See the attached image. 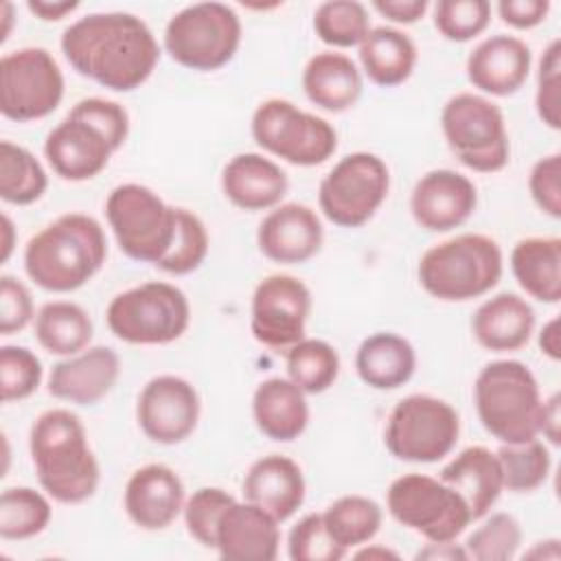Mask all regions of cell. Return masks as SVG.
<instances>
[{"mask_svg":"<svg viewBox=\"0 0 561 561\" xmlns=\"http://www.w3.org/2000/svg\"><path fill=\"white\" fill-rule=\"evenodd\" d=\"M68 64L99 85L114 92L140 88L160 59L151 28L134 13H90L72 22L61 35Z\"/></svg>","mask_w":561,"mask_h":561,"instance_id":"cell-1","label":"cell"},{"mask_svg":"<svg viewBox=\"0 0 561 561\" xmlns=\"http://www.w3.org/2000/svg\"><path fill=\"white\" fill-rule=\"evenodd\" d=\"M31 460L42 489L61 504H79L94 495L101 471L81 419L53 408L42 412L28 434Z\"/></svg>","mask_w":561,"mask_h":561,"instance_id":"cell-2","label":"cell"},{"mask_svg":"<svg viewBox=\"0 0 561 561\" xmlns=\"http://www.w3.org/2000/svg\"><path fill=\"white\" fill-rule=\"evenodd\" d=\"M107 241L101 224L83 213H66L28 239L24 270L46 291H75L105 263Z\"/></svg>","mask_w":561,"mask_h":561,"instance_id":"cell-3","label":"cell"},{"mask_svg":"<svg viewBox=\"0 0 561 561\" xmlns=\"http://www.w3.org/2000/svg\"><path fill=\"white\" fill-rule=\"evenodd\" d=\"M473 401L482 427L500 443H526L541 434L539 383L517 359L489 362L476 377Z\"/></svg>","mask_w":561,"mask_h":561,"instance_id":"cell-4","label":"cell"},{"mask_svg":"<svg viewBox=\"0 0 561 561\" xmlns=\"http://www.w3.org/2000/svg\"><path fill=\"white\" fill-rule=\"evenodd\" d=\"M504 261L495 239L465 232L432 245L419 261L421 287L447 302H462L491 291L502 278Z\"/></svg>","mask_w":561,"mask_h":561,"instance_id":"cell-5","label":"cell"},{"mask_svg":"<svg viewBox=\"0 0 561 561\" xmlns=\"http://www.w3.org/2000/svg\"><path fill=\"white\" fill-rule=\"evenodd\" d=\"M105 318L110 331L127 344H169L188 329L191 305L180 287L149 280L116 294Z\"/></svg>","mask_w":561,"mask_h":561,"instance_id":"cell-6","label":"cell"},{"mask_svg":"<svg viewBox=\"0 0 561 561\" xmlns=\"http://www.w3.org/2000/svg\"><path fill=\"white\" fill-rule=\"evenodd\" d=\"M241 20L224 2H197L178 11L164 28V48L188 70L210 72L239 50Z\"/></svg>","mask_w":561,"mask_h":561,"instance_id":"cell-7","label":"cell"},{"mask_svg":"<svg viewBox=\"0 0 561 561\" xmlns=\"http://www.w3.org/2000/svg\"><path fill=\"white\" fill-rule=\"evenodd\" d=\"M118 248L134 261L158 265L175 237V208L142 184H118L105 199Z\"/></svg>","mask_w":561,"mask_h":561,"instance_id":"cell-8","label":"cell"},{"mask_svg":"<svg viewBox=\"0 0 561 561\" xmlns=\"http://www.w3.org/2000/svg\"><path fill=\"white\" fill-rule=\"evenodd\" d=\"M440 127L454 156L471 171L495 173L508 162V134L502 110L486 96L460 92L440 112Z\"/></svg>","mask_w":561,"mask_h":561,"instance_id":"cell-9","label":"cell"},{"mask_svg":"<svg viewBox=\"0 0 561 561\" xmlns=\"http://www.w3.org/2000/svg\"><path fill=\"white\" fill-rule=\"evenodd\" d=\"M252 138L261 149L296 167L322 164L337 149L333 125L287 99H267L254 110Z\"/></svg>","mask_w":561,"mask_h":561,"instance_id":"cell-10","label":"cell"},{"mask_svg":"<svg viewBox=\"0 0 561 561\" xmlns=\"http://www.w3.org/2000/svg\"><path fill=\"white\" fill-rule=\"evenodd\" d=\"M388 513L427 541H454L471 524L467 502L440 478L405 473L388 486Z\"/></svg>","mask_w":561,"mask_h":561,"instance_id":"cell-11","label":"cell"},{"mask_svg":"<svg viewBox=\"0 0 561 561\" xmlns=\"http://www.w3.org/2000/svg\"><path fill=\"white\" fill-rule=\"evenodd\" d=\"M458 412L432 394H408L390 412L383 443L405 462H438L458 443Z\"/></svg>","mask_w":561,"mask_h":561,"instance_id":"cell-12","label":"cell"},{"mask_svg":"<svg viewBox=\"0 0 561 561\" xmlns=\"http://www.w3.org/2000/svg\"><path fill=\"white\" fill-rule=\"evenodd\" d=\"M390 171L386 162L368 151L344 156L322 178L318 204L322 215L340 228L364 226L386 202Z\"/></svg>","mask_w":561,"mask_h":561,"instance_id":"cell-13","label":"cell"},{"mask_svg":"<svg viewBox=\"0 0 561 561\" xmlns=\"http://www.w3.org/2000/svg\"><path fill=\"white\" fill-rule=\"evenodd\" d=\"M64 99V75L55 57L39 46L11 50L0 59V112L26 123L53 114Z\"/></svg>","mask_w":561,"mask_h":561,"instance_id":"cell-14","label":"cell"},{"mask_svg":"<svg viewBox=\"0 0 561 561\" xmlns=\"http://www.w3.org/2000/svg\"><path fill=\"white\" fill-rule=\"evenodd\" d=\"M309 313V287L289 274H270L252 294L250 329L263 346L289 348L305 337Z\"/></svg>","mask_w":561,"mask_h":561,"instance_id":"cell-15","label":"cell"},{"mask_svg":"<svg viewBox=\"0 0 561 561\" xmlns=\"http://www.w3.org/2000/svg\"><path fill=\"white\" fill-rule=\"evenodd\" d=\"M136 419L149 440L160 445H178L197 427V390L182 377L158 375L140 390Z\"/></svg>","mask_w":561,"mask_h":561,"instance_id":"cell-16","label":"cell"},{"mask_svg":"<svg viewBox=\"0 0 561 561\" xmlns=\"http://www.w3.org/2000/svg\"><path fill=\"white\" fill-rule=\"evenodd\" d=\"M473 182L451 169H434L421 175L410 195L414 221L430 232H449L462 226L476 210Z\"/></svg>","mask_w":561,"mask_h":561,"instance_id":"cell-17","label":"cell"},{"mask_svg":"<svg viewBox=\"0 0 561 561\" xmlns=\"http://www.w3.org/2000/svg\"><path fill=\"white\" fill-rule=\"evenodd\" d=\"M114 151L116 149L99 127L72 114L55 125L44 142L50 169L70 182H83L99 175Z\"/></svg>","mask_w":561,"mask_h":561,"instance_id":"cell-18","label":"cell"},{"mask_svg":"<svg viewBox=\"0 0 561 561\" xmlns=\"http://www.w3.org/2000/svg\"><path fill=\"white\" fill-rule=\"evenodd\" d=\"M322 224L313 208L289 202L272 208L256 230L263 256L274 263L296 265L316 256L322 248Z\"/></svg>","mask_w":561,"mask_h":561,"instance_id":"cell-19","label":"cell"},{"mask_svg":"<svg viewBox=\"0 0 561 561\" xmlns=\"http://www.w3.org/2000/svg\"><path fill=\"white\" fill-rule=\"evenodd\" d=\"M123 504L136 526L142 530H162L184 508V484L171 467L151 462L131 473Z\"/></svg>","mask_w":561,"mask_h":561,"instance_id":"cell-20","label":"cell"},{"mask_svg":"<svg viewBox=\"0 0 561 561\" xmlns=\"http://www.w3.org/2000/svg\"><path fill=\"white\" fill-rule=\"evenodd\" d=\"M267 511L252 502H232L217 526L215 550L228 561H274L280 530Z\"/></svg>","mask_w":561,"mask_h":561,"instance_id":"cell-21","label":"cell"},{"mask_svg":"<svg viewBox=\"0 0 561 561\" xmlns=\"http://www.w3.org/2000/svg\"><path fill=\"white\" fill-rule=\"evenodd\" d=\"M121 359L110 346H92L57 362L48 377V392L55 399L77 405L99 403L116 383Z\"/></svg>","mask_w":561,"mask_h":561,"instance_id":"cell-22","label":"cell"},{"mask_svg":"<svg viewBox=\"0 0 561 561\" xmlns=\"http://www.w3.org/2000/svg\"><path fill=\"white\" fill-rule=\"evenodd\" d=\"M530 48L515 35H491L467 57V77L473 88L491 96L515 94L530 72Z\"/></svg>","mask_w":561,"mask_h":561,"instance_id":"cell-23","label":"cell"},{"mask_svg":"<svg viewBox=\"0 0 561 561\" xmlns=\"http://www.w3.org/2000/svg\"><path fill=\"white\" fill-rule=\"evenodd\" d=\"M241 491L248 502L267 511L276 522H285L305 502L302 469L287 456H263L250 465Z\"/></svg>","mask_w":561,"mask_h":561,"instance_id":"cell-24","label":"cell"},{"mask_svg":"<svg viewBox=\"0 0 561 561\" xmlns=\"http://www.w3.org/2000/svg\"><path fill=\"white\" fill-rule=\"evenodd\" d=\"M287 186V173L261 153H239L221 171L224 195L243 210L276 208Z\"/></svg>","mask_w":561,"mask_h":561,"instance_id":"cell-25","label":"cell"},{"mask_svg":"<svg viewBox=\"0 0 561 561\" xmlns=\"http://www.w3.org/2000/svg\"><path fill=\"white\" fill-rule=\"evenodd\" d=\"M535 329V311L526 298L502 291L486 298L473 313L471 331L480 346L493 353L517 351L528 344Z\"/></svg>","mask_w":561,"mask_h":561,"instance_id":"cell-26","label":"cell"},{"mask_svg":"<svg viewBox=\"0 0 561 561\" xmlns=\"http://www.w3.org/2000/svg\"><path fill=\"white\" fill-rule=\"evenodd\" d=\"M440 480L460 493L469 506L471 519L484 517L504 489L500 460L491 449L482 445L467 447L454 456L440 469Z\"/></svg>","mask_w":561,"mask_h":561,"instance_id":"cell-27","label":"cell"},{"mask_svg":"<svg viewBox=\"0 0 561 561\" xmlns=\"http://www.w3.org/2000/svg\"><path fill=\"white\" fill-rule=\"evenodd\" d=\"M252 416L261 434L278 443H289L305 432L309 405L305 392L291 379L270 377L252 394Z\"/></svg>","mask_w":561,"mask_h":561,"instance_id":"cell-28","label":"cell"},{"mask_svg":"<svg viewBox=\"0 0 561 561\" xmlns=\"http://www.w3.org/2000/svg\"><path fill=\"white\" fill-rule=\"evenodd\" d=\"M362 88L364 81L357 64L342 53H318L302 70V90L307 99L327 112H344L353 107Z\"/></svg>","mask_w":561,"mask_h":561,"instance_id":"cell-29","label":"cell"},{"mask_svg":"<svg viewBox=\"0 0 561 561\" xmlns=\"http://www.w3.org/2000/svg\"><path fill=\"white\" fill-rule=\"evenodd\" d=\"M416 368L414 346L397 333H373L355 353L359 379L375 390H394L408 383Z\"/></svg>","mask_w":561,"mask_h":561,"instance_id":"cell-30","label":"cell"},{"mask_svg":"<svg viewBox=\"0 0 561 561\" xmlns=\"http://www.w3.org/2000/svg\"><path fill=\"white\" fill-rule=\"evenodd\" d=\"M511 270L519 287L539 302L561 300V239L526 237L511 252Z\"/></svg>","mask_w":561,"mask_h":561,"instance_id":"cell-31","label":"cell"},{"mask_svg":"<svg viewBox=\"0 0 561 561\" xmlns=\"http://www.w3.org/2000/svg\"><path fill=\"white\" fill-rule=\"evenodd\" d=\"M357 55L366 77L381 88H394L408 81L416 66L414 42L394 26L370 28Z\"/></svg>","mask_w":561,"mask_h":561,"instance_id":"cell-32","label":"cell"},{"mask_svg":"<svg viewBox=\"0 0 561 561\" xmlns=\"http://www.w3.org/2000/svg\"><path fill=\"white\" fill-rule=\"evenodd\" d=\"M92 331L88 311L70 300L46 302L35 316V337L50 355L70 357L85 351Z\"/></svg>","mask_w":561,"mask_h":561,"instance_id":"cell-33","label":"cell"},{"mask_svg":"<svg viewBox=\"0 0 561 561\" xmlns=\"http://www.w3.org/2000/svg\"><path fill=\"white\" fill-rule=\"evenodd\" d=\"M329 535L346 552L370 541L381 526V506L366 495H342L322 513Z\"/></svg>","mask_w":561,"mask_h":561,"instance_id":"cell-34","label":"cell"},{"mask_svg":"<svg viewBox=\"0 0 561 561\" xmlns=\"http://www.w3.org/2000/svg\"><path fill=\"white\" fill-rule=\"evenodd\" d=\"M48 186V175L39 160L24 147L0 142V197L7 204L26 206L37 202Z\"/></svg>","mask_w":561,"mask_h":561,"instance_id":"cell-35","label":"cell"},{"mask_svg":"<svg viewBox=\"0 0 561 561\" xmlns=\"http://www.w3.org/2000/svg\"><path fill=\"white\" fill-rule=\"evenodd\" d=\"M340 373V355L324 340H300L287 351V375L305 394L329 390Z\"/></svg>","mask_w":561,"mask_h":561,"instance_id":"cell-36","label":"cell"},{"mask_svg":"<svg viewBox=\"0 0 561 561\" xmlns=\"http://www.w3.org/2000/svg\"><path fill=\"white\" fill-rule=\"evenodd\" d=\"M48 500L31 486H11L0 495V537L22 541L39 535L50 522Z\"/></svg>","mask_w":561,"mask_h":561,"instance_id":"cell-37","label":"cell"},{"mask_svg":"<svg viewBox=\"0 0 561 561\" xmlns=\"http://www.w3.org/2000/svg\"><path fill=\"white\" fill-rule=\"evenodd\" d=\"M495 456L502 467L504 489L515 493H530L539 489L552 469L550 449L537 438L515 445L502 443Z\"/></svg>","mask_w":561,"mask_h":561,"instance_id":"cell-38","label":"cell"},{"mask_svg":"<svg viewBox=\"0 0 561 561\" xmlns=\"http://www.w3.org/2000/svg\"><path fill=\"white\" fill-rule=\"evenodd\" d=\"M316 35L333 48L359 46L370 31L368 9L355 0H329L313 13Z\"/></svg>","mask_w":561,"mask_h":561,"instance_id":"cell-39","label":"cell"},{"mask_svg":"<svg viewBox=\"0 0 561 561\" xmlns=\"http://www.w3.org/2000/svg\"><path fill=\"white\" fill-rule=\"evenodd\" d=\"M206 254L208 232L204 221L186 208H175V237L169 252L156 267L175 276H184L195 272L204 263Z\"/></svg>","mask_w":561,"mask_h":561,"instance_id":"cell-40","label":"cell"},{"mask_svg":"<svg viewBox=\"0 0 561 561\" xmlns=\"http://www.w3.org/2000/svg\"><path fill=\"white\" fill-rule=\"evenodd\" d=\"M522 543V526L508 513H493L465 541L469 559L476 561H508Z\"/></svg>","mask_w":561,"mask_h":561,"instance_id":"cell-41","label":"cell"},{"mask_svg":"<svg viewBox=\"0 0 561 561\" xmlns=\"http://www.w3.org/2000/svg\"><path fill=\"white\" fill-rule=\"evenodd\" d=\"M491 22L486 0H440L434 7V26L449 42H469Z\"/></svg>","mask_w":561,"mask_h":561,"instance_id":"cell-42","label":"cell"},{"mask_svg":"<svg viewBox=\"0 0 561 561\" xmlns=\"http://www.w3.org/2000/svg\"><path fill=\"white\" fill-rule=\"evenodd\" d=\"M42 362L26 346H2L0 348V390L2 401H22L31 397L42 381Z\"/></svg>","mask_w":561,"mask_h":561,"instance_id":"cell-43","label":"cell"},{"mask_svg":"<svg viewBox=\"0 0 561 561\" xmlns=\"http://www.w3.org/2000/svg\"><path fill=\"white\" fill-rule=\"evenodd\" d=\"M232 502L234 497L219 486H202L193 491L182 508L188 535L204 548H215L219 519Z\"/></svg>","mask_w":561,"mask_h":561,"instance_id":"cell-44","label":"cell"},{"mask_svg":"<svg viewBox=\"0 0 561 561\" xmlns=\"http://www.w3.org/2000/svg\"><path fill=\"white\" fill-rule=\"evenodd\" d=\"M287 554L291 561H340L346 550L329 535L322 513H309L289 530Z\"/></svg>","mask_w":561,"mask_h":561,"instance_id":"cell-45","label":"cell"},{"mask_svg":"<svg viewBox=\"0 0 561 561\" xmlns=\"http://www.w3.org/2000/svg\"><path fill=\"white\" fill-rule=\"evenodd\" d=\"M535 105L546 127L550 129L561 127V42L559 39H552L541 55Z\"/></svg>","mask_w":561,"mask_h":561,"instance_id":"cell-46","label":"cell"},{"mask_svg":"<svg viewBox=\"0 0 561 561\" xmlns=\"http://www.w3.org/2000/svg\"><path fill=\"white\" fill-rule=\"evenodd\" d=\"M68 114L83 118V121L92 123L94 127H99L107 136V140L112 142V147L116 151L127 140L129 116H127L125 107L116 101L101 99V96H88V99L77 101Z\"/></svg>","mask_w":561,"mask_h":561,"instance_id":"cell-47","label":"cell"},{"mask_svg":"<svg viewBox=\"0 0 561 561\" xmlns=\"http://www.w3.org/2000/svg\"><path fill=\"white\" fill-rule=\"evenodd\" d=\"M533 202L552 219L561 217V156L550 153L539 158L528 175Z\"/></svg>","mask_w":561,"mask_h":561,"instance_id":"cell-48","label":"cell"},{"mask_svg":"<svg viewBox=\"0 0 561 561\" xmlns=\"http://www.w3.org/2000/svg\"><path fill=\"white\" fill-rule=\"evenodd\" d=\"M33 320V298L22 280L4 274L0 278V333L13 335Z\"/></svg>","mask_w":561,"mask_h":561,"instance_id":"cell-49","label":"cell"},{"mask_svg":"<svg viewBox=\"0 0 561 561\" xmlns=\"http://www.w3.org/2000/svg\"><path fill=\"white\" fill-rule=\"evenodd\" d=\"M497 13L504 24L517 31H528L546 20V15L550 13V2L548 0H502L497 4Z\"/></svg>","mask_w":561,"mask_h":561,"instance_id":"cell-50","label":"cell"},{"mask_svg":"<svg viewBox=\"0 0 561 561\" xmlns=\"http://www.w3.org/2000/svg\"><path fill=\"white\" fill-rule=\"evenodd\" d=\"M430 2L427 0H375L373 9L397 24H414L419 22Z\"/></svg>","mask_w":561,"mask_h":561,"instance_id":"cell-51","label":"cell"},{"mask_svg":"<svg viewBox=\"0 0 561 561\" xmlns=\"http://www.w3.org/2000/svg\"><path fill=\"white\" fill-rule=\"evenodd\" d=\"M28 11L33 15H37L44 22H59L64 20L68 13H72L79 2L77 0H66V2H50V0H28L26 2Z\"/></svg>","mask_w":561,"mask_h":561,"instance_id":"cell-52","label":"cell"},{"mask_svg":"<svg viewBox=\"0 0 561 561\" xmlns=\"http://www.w3.org/2000/svg\"><path fill=\"white\" fill-rule=\"evenodd\" d=\"M539 348L552 362L561 359V322L559 318L548 320L539 331Z\"/></svg>","mask_w":561,"mask_h":561,"instance_id":"cell-53","label":"cell"},{"mask_svg":"<svg viewBox=\"0 0 561 561\" xmlns=\"http://www.w3.org/2000/svg\"><path fill=\"white\" fill-rule=\"evenodd\" d=\"M559 394L554 392L550 399L543 401V414H541V434L552 443L559 445V432H561V412H559Z\"/></svg>","mask_w":561,"mask_h":561,"instance_id":"cell-54","label":"cell"},{"mask_svg":"<svg viewBox=\"0 0 561 561\" xmlns=\"http://www.w3.org/2000/svg\"><path fill=\"white\" fill-rule=\"evenodd\" d=\"M416 559H447V561H456V559H469L465 548H458L451 541H440V543H430L427 548H423Z\"/></svg>","mask_w":561,"mask_h":561,"instance_id":"cell-55","label":"cell"},{"mask_svg":"<svg viewBox=\"0 0 561 561\" xmlns=\"http://www.w3.org/2000/svg\"><path fill=\"white\" fill-rule=\"evenodd\" d=\"M559 557H561L559 539L537 541L528 552H524V559H550V561H557Z\"/></svg>","mask_w":561,"mask_h":561,"instance_id":"cell-56","label":"cell"},{"mask_svg":"<svg viewBox=\"0 0 561 561\" xmlns=\"http://www.w3.org/2000/svg\"><path fill=\"white\" fill-rule=\"evenodd\" d=\"M353 557H355V559H368V561H373V559H379V561H383V559H399V554H397L394 550L383 548V546H368V548H362V550H357Z\"/></svg>","mask_w":561,"mask_h":561,"instance_id":"cell-57","label":"cell"},{"mask_svg":"<svg viewBox=\"0 0 561 561\" xmlns=\"http://www.w3.org/2000/svg\"><path fill=\"white\" fill-rule=\"evenodd\" d=\"M11 250H13V224L9 215H2V252H0L2 263L11 256Z\"/></svg>","mask_w":561,"mask_h":561,"instance_id":"cell-58","label":"cell"},{"mask_svg":"<svg viewBox=\"0 0 561 561\" xmlns=\"http://www.w3.org/2000/svg\"><path fill=\"white\" fill-rule=\"evenodd\" d=\"M0 18H2V28H0V42H7L9 33H11V24H13V4H11V2H4V4H2Z\"/></svg>","mask_w":561,"mask_h":561,"instance_id":"cell-59","label":"cell"}]
</instances>
